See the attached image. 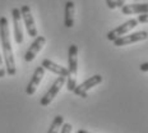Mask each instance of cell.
Here are the masks:
<instances>
[{
	"label": "cell",
	"instance_id": "8",
	"mask_svg": "<svg viewBox=\"0 0 148 133\" xmlns=\"http://www.w3.org/2000/svg\"><path fill=\"white\" fill-rule=\"evenodd\" d=\"M12 17H13V26H14V40L17 44L23 42V28H22V14L19 8L12 9Z\"/></svg>",
	"mask_w": 148,
	"mask_h": 133
},
{
	"label": "cell",
	"instance_id": "2",
	"mask_svg": "<svg viewBox=\"0 0 148 133\" xmlns=\"http://www.w3.org/2000/svg\"><path fill=\"white\" fill-rule=\"evenodd\" d=\"M68 82L66 88L73 92L77 86V72H78V48L75 45H70L68 50Z\"/></svg>",
	"mask_w": 148,
	"mask_h": 133
},
{
	"label": "cell",
	"instance_id": "9",
	"mask_svg": "<svg viewBox=\"0 0 148 133\" xmlns=\"http://www.w3.org/2000/svg\"><path fill=\"white\" fill-rule=\"evenodd\" d=\"M45 42H46V39L44 36H37L36 39L33 40L32 44L29 45V48H28V50L26 51V54H24V60L32 61L36 58V55L41 51V49L44 48Z\"/></svg>",
	"mask_w": 148,
	"mask_h": 133
},
{
	"label": "cell",
	"instance_id": "18",
	"mask_svg": "<svg viewBox=\"0 0 148 133\" xmlns=\"http://www.w3.org/2000/svg\"><path fill=\"white\" fill-rule=\"evenodd\" d=\"M106 5L110 9H115L116 8V0H106Z\"/></svg>",
	"mask_w": 148,
	"mask_h": 133
},
{
	"label": "cell",
	"instance_id": "7",
	"mask_svg": "<svg viewBox=\"0 0 148 133\" xmlns=\"http://www.w3.org/2000/svg\"><path fill=\"white\" fill-rule=\"evenodd\" d=\"M148 39V32L147 31H138L134 33H129V35H124L114 41V45L120 48V46H125L129 44H134L138 41H143V40Z\"/></svg>",
	"mask_w": 148,
	"mask_h": 133
},
{
	"label": "cell",
	"instance_id": "14",
	"mask_svg": "<svg viewBox=\"0 0 148 133\" xmlns=\"http://www.w3.org/2000/svg\"><path fill=\"white\" fill-rule=\"evenodd\" d=\"M64 124V118L61 115H58L55 116L54 120H52L50 128H49L47 133H58V131H59V128H61V125Z\"/></svg>",
	"mask_w": 148,
	"mask_h": 133
},
{
	"label": "cell",
	"instance_id": "6",
	"mask_svg": "<svg viewBox=\"0 0 148 133\" xmlns=\"http://www.w3.org/2000/svg\"><path fill=\"white\" fill-rule=\"evenodd\" d=\"M137 24H138L137 18H135V19H133V18H132V19L126 21V22H124V23L121 24V26H119V27H116V28H114L112 31H110V32L107 33V40L114 42L116 39H119V37L126 35V33H128L132 28L137 27Z\"/></svg>",
	"mask_w": 148,
	"mask_h": 133
},
{
	"label": "cell",
	"instance_id": "19",
	"mask_svg": "<svg viewBox=\"0 0 148 133\" xmlns=\"http://www.w3.org/2000/svg\"><path fill=\"white\" fill-rule=\"evenodd\" d=\"M139 69L142 70V72H148V61H147V63H143V64H140Z\"/></svg>",
	"mask_w": 148,
	"mask_h": 133
},
{
	"label": "cell",
	"instance_id": "3",
	"mask_svg": "<svg viewBox=\"0 0 148 133\" xmlns=\"http://www.w3.org/2000/svg\"><path fill=\"white\" fill-rule=\"evenodd\" d=\"M101 82H102V76H100V74H95V76L89 77L87 81H84L82 85L75 86V88L73 90V92L75 95H78V96L86 99L87 97V92L89 91V90H91L92 87H95V86L100 85Z\"/></svg>",
	"mask_w": 148,
	"mask_h": 133
},
{
	"label": "cell",
	"instance_id": "10",
	"mask_svg": "<svg viewBox=\"0 0 148 133\" xmlns=\"http://www.w3.org/2000/svg\"><path fill=\"white\" fill-rule=\"evenodd\" d=\"M44 74H45V68L44 67H37L36 68V70H35V73H33V76H32V78H31V81L27 85V87H26V94L27 95H33L36 92V90L37 87H38V85L41 83L42 81V78H44Z\"/></svg>",
	"mask_w": 148,
	"mask_h": 133
},
{
	"label": "cell",
	"instance_id": "16",
	"mask_svg": "<svg viewBox=\"0 0 148 133\" xmlns=\"http://www.w3.org/2000/svg\"><path fill=\"white\" fill-rule=\"evenodd\" d=\"M5 74H7V70H5L4 63H3V58H1V55H0V78L5 77Z\"/></svg>",
	"mask_w": 148,
	"mask_h": 133
},
{
	"label": "cell",
	"instance_id": "1",
	"mask_svg": "<svg viewBox=\"0 0 148 133\" xmlns=\"http://www.w3.org/2000/svg\"><path fill=\"white\" fill-rule=\"evenodd\" d=\"M0 40H1L3 54H4L5 70L8 76H14L17 72L15 60L13 55V49L10 44V32H9V24L7 17H0Z\"/></svg>",
	"mask_w": 148,
	"mask_h": 133
},
{
	"label": "cell",
	"instance_id": "4",
	"mask_svg": "<svg viewBox=\"0 0 148 133\" xmlns=\"http://www.w3.org/2000/svg\"><path fill=\"white\" fill-rule=\"evenodd\" d=\"M64 83H65V77H59L58 79H55V82L52 83V86L47 90V92L41 97L40 104H41L42 106H47V105H50L51 101L56 97V95H58V92L60 91V88L64 86Z\"/></svg>",
	"mask_w": 148,
	"mask_h": 133
},
{
	"label": "cell",
	"instance_id": "11",
	"mask_svg": "<svg viewBox=\"0 0 148 133\" xmlns=\"http://www.w3.org/2000/svg\"><path fill=\"white\" fill-rule=\"evenodd\" d=\"M41 65L44 67L45 69L50 70V72L58 74V76H60V77H65V78H68V76H69L68 68L61 67V65H59V64L54 63V61H51V60H49V59H44V60H42Z\"/></svg>",
	"mask_w": 148,
	"mask_h": 133
},
{
	"label": "cell",
	"instance_id": "17",
	"mask_svg": "<svg viewBox=\"0 0 148 133\" xmlns=\"http://www.w3.org/2000/svg\"><path fill=\"white\" fill-rule=\"evenodd\" d=\"M138 23H148V13L147 14H142L137 18Z\"/></svg>",
	"mask_w": 148,
	"mask_h": 133
},
{
	"label": "cell",
	"instance_id": "12",
	"mask_svg": "<svg viewBox=\"0 0 148 133\" xmlns=\"http://www.w3.org/2000/svg\"><path fill=\"white\" fill-rule=\"evenodd\" d=\"M121 13L125 15H132V14H147L148 13V3L144 4H130V5H124L121 8Z\"/></svg>",
	"mask_w": 148,
	"mask_h": 133
},
{
	"label": "cell",
	"instance_id": "5",
	"mask_svg": "<svg viewBox=\"0 0 148 133\" xmlns=\"http://www.w3.org/2000/svg\"><path fill=\"white\" fill-rule=\"evenodd\" d=\"M21 14H22L27 33H28L31 37H35L36 39L37 37V27H36L35 19H33L32 12H31V8L28 5H22V7H21Z\"/></svg>",
	"mask_w": 148,
	"mask_h": 133
},
{
	"label": "cell",
	"instance_id": "13",
	"mask_svg": "<svg viewBox=\"0 0 148 133\" xmlns=\"http://www.w3.org/2000/svg\"><path fill=\"white\" fill-rule=\"evenodd\" d=\"M74 7L73 1H66L65 3V10H64V26L66 28H72L74 24Z\"/></svg>",
	"mask_w": 148,
	"mask_h": 133
},
{
	"label": "cell",
	"instance_id": "15",
	"mask_svg": "<svg viewBox=\"0 0 148 133\" xmlns=\"http://www.w3.org/2000/svg\"><path fill=\"white\" fill-rule=\"evenodd\" d=\"M72 129H73L72 124H69V123H65V124L61 125V132L60 133H72Z\"/></svg>",
	"mask_w": 148,
	"mask_h": 133
},
{
	"label": "cell",
	"instance_id": "20",
	"mask_svg": "<svg viewBox=\"0 0 148 133\" xmlns=\"http://www.w3.org/2000/svg\"><path fill=\"white\" fill-rule=\"evenodd\" d=\"M125 5V0H116V8H123Z\"/></svg>",
	"mask_w": 148,
	"mask_h": 133
},
{
	"label": "cell",
	"instance_id": "21",
	"mask_svg": "<svg viewBox=\"0 0 148 133\" xmlns=\"http://www.w3.org/2000/svg\"><path fill=\"white\" fill-rule=\"evenodd\" d=\"M77 133H91V132H87V131H84V129H81V131H78Z\"/></svg>",
	"mask_w": 148,
	"mask_h": 133
}]
</instances>
